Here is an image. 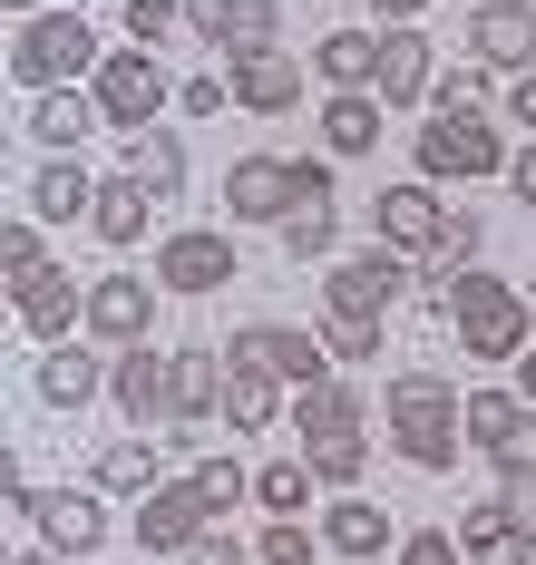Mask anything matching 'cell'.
Masks as SVG:
<instances>
[{
    "label": "cell",
    "mask_w": 536,
    "mask_h": 565,
    "mask_svg": "<svg viewBox=\"0 0 536 565\" xmlns=\"http://www.w3.org/2000/svg\"><path fill=\"white\" fill-rule=\"evenodd\" d=\"M205 526H215V508H205L185 478H176V488H157V498H137V546H147V556H185Z\"/></svg>",
    "instance_id": "2e32d148"
},
{
    "label": "cell",
    "mask_w": 536,
    "mask_h": 565,
    "mask_svg": "<svg viewBox=\"0 0 536 565\" xmlns=\"http://www.w3.org/2000/svg\"><path fill=\"white\" fill-rule=\"evenodd\" d=\"M527 409H536V399H517V391H469V449H487L497 468H507L517 429H527Z\"/></svg>",
    "instance_id": "f1b7e54d"
},
{
    "label": "cell",
    "mask_w": 536,
    "mask_h": 565,
    "mask_svg": "<svg viewBox=\"0 0 536 565\" xmlns=\"http://www.w3.org/2000/svg\"><path fill=\"white\" fill-rule=\"evenodd\" d=\"M419 175H429V185L507 175V137H497L487 117H429V127H419Z\"/></svg>",
    "instance_id": "277c9868"
},
{
    "label": "cell",
    "mask_w": 536,
    "mask_h": 565,
    "mask_svg": "<svg viewBox=\"0 0 536 565\" xmlns=\"http://www.w3.org/2000/svg\"><path fill=\"white\" fill-rule=\"evenodd\" d=\"M469 58L527 78V68H536V0H478V10H469Z\"/></svg>",
    "instance_id": "5bb4252c"
},
{
    "label": "cell",
    "mask_w": 536,
    "mask_h": 565,
    "mask_svg": "<svg viewBox=\"0 0 536 565\" xmlns=\"http://www.w3.org/2000/svg\"><path fill=\"white\" fill-rule=\"evenodd\" d=\"M322 351H332V361H380V322H361V312H322Z\"/></svg>",
    "instance_id": "ab89813d"
},
{
    "label": "cell",
    "mask_w": 536,
    "mask_h": 565,
    "mask_svg": "<svg viewBox=\"0 0 536 565\" xmlns=\"http://www.w3.org/2000/svg\"><path fill=\"white\" fill-rule=\"evenodd\" d=\"M157 292L167 282H137V274L88 282V332H98V351H137V341L157 332Z\"/></svg>",
    "instance_id": "8fae6325"
},
{
    "label": "cell",
    "mask_w": 536,
    "mask_h": 565,
    "mask_svg": "<svg viewBox=\"0 0 536 565\" xmlns=\"http://www.w3.org/2000/svg\"><path fill=\"white\" fill-rule=\"evenodd\" d=\"M108 391V361H98V351H78V341H50V351H40V399H50V409H88V399Z\"/></svg>",
    "instance_id": "cb8c5ba5"
},
{
    "label": "cell",
    "mask_w": 536,
    "mask_h": 565,
    "mask_svg": "<svg viewBox=\"0 0 536 565\" xmlns=\"http://www.w3.org/2000/svg\"><path fill=\"white\" fill-rule=\"evenodd\" d=\"M98 30L78 20V10H40V20H20V40H10V78L40 98V88H78V78H98Z\"/></svg>",
    "instance_id": "7a4b0ae2"
},
{
    "label": "cell",
    "mask_w": 536,
    "mask_h": 565,
    "mask_svg": "<svg viewBox=\"0 0 536 565\" xmlns=\"http://www.w3.org/2000/svg\"><path fill=\"white\" fill-rule=\"evenodd\" d=\"M293 98H302V58H293V50L235 58V108H254V117H293Z\"/></svg>",
    "instance_id": "d4e9b609"
},
{
    "label": "cell",
    "mask_w": 536,
    "mask_h": 565,
    "mask_svg": "<svg viewBox=\"0 0 536 565\" xmlns=\"http://www.w3.org/2000/svg\"><path fill=\"white\" fill-rule=\"evenodd\" d=\"M332 234H342V205H293V215H283V254H293V264H322Z\"/></svg>",
    "instance_id": "74e56055"
},
{
    "label": "cell",
    "mask_w": 536,
    "mask_h": 565,
    "mask_svg": "<svg viewBox=\"0 0 536 565\" xmlns=\"http://www.w3.org/2000/svg\"><path fill=\"white\" fill-rule=\"evenodd\" d=\"M225 361L274 371L283 391H322V381H332V351H322V332H293V322H244V332L225 341Z\"/></svg>",
    "instance_id": "5b68a950"
},
{
    "label": "cell",
    "mask_w": 536,
    "mask_h": 565,
    "mask_svg": "<svg viewBox=\"0 0 536 565\" xmlns=\"http://www.w3.org/2000/svg\"><path fill=\"white\" fill-rule=\"evenodd\" d=\"M98 498H108V488H40L20 516L40 526L50 556H98V546H108V508H98Z\"/></svg>",
    "instance_id": "9c48e42d"
},
{
    "label": "cell",
    "mask_w": 536,
    "mask_h": 565,
    "mask_svg": "<svg viewBox=\"0 0 536 565\" xmlns=\"http://www.w3.org/2000/svg\"><path fill=\"white\" fill-rule=\"evenodd\" d=\"M225 371H235V361H215L205 341L176 351V419H215V409H225Z\"/></svg>",
    "instance_id": "836d02e7"
},
{
    "label": "cell",
    "mask_w": 536,
    "mask_h": 565,
    "mask_svg": "<svg viewBox=\"0 0 536 565\" xmlns=\"http://www.w3.org/2000/svg\"><path fill=\"white\" fill-rule=\"evenodd\" d=\"M185 488H195V498H205L215 516H235L244 498H254V468H235V458H215V449H205V458H195V478H185Z\"/></svg>",
    "instance_id": "8d00e7d4"
},
{
    "label": "cell",
    "mask_w": 536,
    "mask_h": 565,
    "mask_svg": "<svg viewBox=\"0 0 536 565\" xmlns=\"http://www.w3.org/2000/svg\"><path fill=\"white\" fill-rule=\"evenodd\" d=\"M127 175H147V185L176 205L185 195V137L176 127H137V137H127Z\"/></svg>",
    "instance_id": "4dcf8cb0"
},
{
    "label": "cell",
    "mask_w": 536,
    "mask_h": 565,
    "mask_svg": "<svg viewBox=\"0 0 536 565\" xmlns=\"http://www.w3.org/2000/svg\"><path fill=\"white\" fill-rule=\"evenodd\" d=\"M244 264H235V234H215V225H195V234H167L157 244V282L167 292H225Z\"/></svg>",
    "instance_id": "4fadbf2b"
},
{
    "label": "cell",
    "mask_w": 536,
    "mask_h": 565,
    "mask_svg": "<svg viewBox=\"0 0 536 565\" xmlns=\"http://www.w3.org/2000/svg\"><path fill=\"white\" fill-rule=\"evenodd\" d=\"M312 488H322L312 458H264V468H254V508L264 516H312Z\"/></svg>",
    "instance_id": "f546056e"
},
{
    "label": "cell",
    "mask_w": 536,
    "mask_h": 565,
    "mask_svg": "<svg viewBox=\"0 0 536 565\" xmlns=\"http://www.w3.org/2000/svg\"><path fill=\"white\" fill-rule=\"evenodd\" d=\"M185 30L205 50H225V68H235V58L283 50V0H185Z\"/></svg>",
    "instance_id": "8992f818"
},
{
    "label": "cell",
    "mask_w": 536,
    "mask_h": 565,
    "mask_svg": "<svg viewBox=\"0 0 536 565\" xmlns=\"http://www.w3.org/2000/svg\"><path fill=\"white\" fill-rule=\"evenodd\" d=\"M487 98H497V68L487 58H449L439 88H429V117H487Z\"/></svg>",
    "instance_id": "d6a6232c"
},
{
    "label": "cell",
    "mask_w": 536,
    "mask_h": 565,
    "mask_svg": "<svg viewBox=\"0 0 536 565\" xmlns=\"http://www.w3.org/2000/svg\"><path fill=\"white\" fill-rule=\"evenodd\" d=\"M536 468V409H527V429H517V449H507V468H497V478H527Z\"/></svg>",
    "instance_id": "816d5d0a"
},
{
    "label": "cell",
    "mask_w": 536,
    "mask_h": 565,
    "mask_svg": "<svg viewBox=\"0 0 536 565\" xmlns=\"http://www.w3.org/2000/svg\"><path fill=\"white\" fill-rule=\"evenodd\" d=\"M108 399H118L127 429H157V419H176V351H157V341L108 351Z\"/></svg>",
    "instance_id": "52a82bcc"
},
{
    "label": "cell",
    "mask_w": 536,
    "mask_h": 565,
    "mask_svg": "<svg viewBox=\"0 0 536 565\" xmlns=\"http://www.w3.org/2000/svg\"><path fill=\"white\" fill-rule=\"evenodd\" d=\"M118 10H127V40H137V50H157V40L185 30V0H118Z\"/></svg>",
    "instance_id": "60d3db41"
},
{
    "label": "cell",
    "mask_w": 536,
    "mask_h": 565,
    "mask_svg": "<svg viewBox=\"0 0 536 565\" xmlns=\"http://www.w3.org/2000/svg\"><path fill=\"white\" fill-rule=\"evenodd\" d=\"M410 254H390V244H371V254H342L332 264V282H322V302L332 312H361V322H390V302L410 292Z\"/></svg>",
    "instance_id": "ba28073f"
},
{
    "label": "cell",
    "mask_w": 536,
    "mask_h": 565,
    "mask_svg": "<svg viewBox=\"0 0 536 565\" xmlns=\"http://www.w3.org/2000/svg\"><path fill=\"white\" fill-rule=\"evenodd\" d=\"M98 488H108V498H157V488H167V478H157V439H147V429L108 439V449H98Z\"/></svg>",
    "instance_id": "4316f807"
},
{
    "label": "cell",
    "mask_w": 536,
    "mask_h": 565,
    "mask_svg": "<svg viewBox=\"0 0 536 565\" xmlns=\"http://www.w3.org/2000/svg\"><path fill=\"white\" fill-rule=\"evenodd\" d=\"M312 68H322L332 88H371V78H380V40H371V30H332V40L312 50Z\"/></svg>",
    "instance_id": "e575fe53"
},
{
    "label": "cell",
    "mask_w": 536,
    "mask_h": 565,
    "mask_svg": "<svg viewBox=\"0 0 536 565\" xmlns=\"http://www.w3.org/2000/svg\"><path fill=\"white\" fill-rule=\"evenodd\" d=\"M88 88H98V117H108L118 137H137V127H157V117H167V98H176V78L157 68V50H137V40L98 58V78H88Z\"/></svg>",
    "instance_id": "3957f363"
},
{
    "label": "cell",
    "mask_w": 536,
    "mask_h": 565,
    "mask_svg": "<svg viewBox=\"0 0 536 565\" xmlns=\"http://www.w3.org/2000/svg\"><path fill=\"white\" fill-rule=\"evenodd\" d=\"M459 546H469V565H536V536L507 516V498H478L459 516Z\"/></svg>",
    "instance_id": "ffe728a7"
},
{
    "label": "cell",
    "mask_w": 536,
    "mask_h": 565,
    "mask_svg": "<svg viewBox=\"0 0 536 565\" xmlns=\"http://www.w3.org/2000/svg\"><path fill=\"white\" fill-rule=\"evenodd\" d=\"M20 205H30L40 225H88V215H98V175L78 167V157H50V167L30 175V195H20Z\"/></svg>",
    "instance_id": "ac0fdd59"
},
{
    "label": "cell",
    "mask_w": 536,
    "mask_h": 565,
    "mask_svg": "<svg viewBox=\"0 0 536 565\" xmlns=\"http://www.w3.org/2000/svg\"><path fill=\"white\" fill-rule=\"evenodd\" d=\"M254 556H264V565H312V556H322V536H312L302 516H264V526H254Z\"/></svg>",
    "instance_id": "f35d334b"
},
{
    "label": "cell",
    "mask_w": 536,
    "mask_h": 565,
    "mask_svg": "<svg viewBox=\"0 0 536 565\" xmlns=\"http://www.w3.org/2000/svg\"><path fill=\"white\" fill-rule=\"evenodd\" d=\"M371 234H380L390 254H439V234H449V205H439V185H429V175L390 185V195L371 205Z\"/></svg>",
    "instance_id": "7c38bea8"
},
{
    "label": "cell",
    "mask_w": 536,
    "mask_h": 565,
    "mask_svg": "<svg viewBox=\"0 0 536 565\" xmlns=\"http://www.w3.org/2000/svg\"><path fill=\"white\" fill-rule=\"evenodd\" d=\"M371 10H380L390 30H419V10H429V0H371Z\"/></svg>",
    "instance_id": "f5cc1de1"
},
{
    "label": "cell",
    "mask_w": 536,
    "mask_h": 565,
    "mask_svg": "<svg viewBox=\"0 0 536 565\" xmlns=\"http://www.w3.org/2000/svg\"><path fill=\"white\" fill-rule=\"evenodd\" d=\"M507 195H517V205H536V137L507 157Z\"/></svg>",
    "instance_id": "681fc988"
},
{
    "label": "cell",
    "mask_w": 536,
    "mask_h": 565,
    "mask_svg": "<svg viewBox=\"0 0 536 565\" xmlns=\"http://www.w3.org/2000/svg\"><path fill=\"white\" fill-rule=\"evenodd\" d=\"M380 409H390V449L410 458V468H429V478L469 449V399L449 391V371H400L380 391Z\"/></svg>",
    "instance_id": "6da1fadb"
},
{
    "label": "cell",
    "mask_w": 536,
    "mask_h": 565,
    "mask_svg": "<svg viewBox=\"0 0 536 565\" xmlns=\"http://www.w3.org/2000/svg\"><path fill=\"white\" fill-rule=\"evenodd\" d=\"M157 205H167V195H157V185H147V175H108V185H98V215H88V234H98V244H137V234L157 225Z\"/></svg>",
    "instance_id": "603a6c76"
},
{
    "label": "cell",
    "mask_w": 536,
    "mask_h": 565,
    "mask_svg": "<svg viewBox=\"0 0 536 565\" xmlns=\"http://www.w3.org/2000/svg\"><path fill=\"white\" fill-rule=\"evenodd\" d=\"M517 371H527V399H536V341H527V361H517Z\"/></svg>",
    "instance_id": "11a10c76"
},
{
    "label": "cell",
    "mask_w": 536,
    "mask_h": 565,
    "mask_svg": "<svg viewBox=\"0 0 536 565\" xmlns=\"http://www.w3.org/2000/svg\"><path fill=\"white\" fill-rule=\"evenodd\" d=\"M176 108H185V117H215V108H235V68H195V78L176 88Z\"/></svg>",
    "instance_id": "7bdbcfd3"
},
{
    "label": "cell",
    "mask_w": 536,
    "mask_h": 565,
    "mask_svg": "<svg viewBox=\"0 0 536 565\" xmlns=\"http://www.w3.org/2000/svg\"><path fill=\"white\" fill-rule=\"evenodd\" d=\"M380 108H410V98H429L439 88V58H429V40L419 30H380Z\"/></svg>",
    "instance_id": "44dd1931"
},
{
    "label": "cell",
    "mask_w": 536,
    "mask_h": 565,
    "mask_svg": "<svg viewBox=\"0 0 536 565\" xmlns=\"http://www.w3.org/2000/svg\"><path fill=\"white\" fill-rule=\"evenodd\" d=\"M478 234H487V225H478L469 205H449V234H439V254H419V264H478Z\"/></svg>",
    "instance_id": "ee69618b"
},
{
    "label": "cell",
    "mask_w": 536,
    "mask_h": 565,
    "mask_svg": "<svg viewBox=\"0 0 536 565\" xmlns=\"http://www.w3.org/2000/svg\"><path fill=\"white\" fill-rule=\"evenodd\" d=\"M361 419H371V399H361L352 381L293 391V439H302V449H322V439H361Z\"/></svg>",
    "instance_id": "d6986e66"
},
{
    "label": "cell",
    "mask_w": 536,
    "mask_h": 565,
    "mask_svg": "<svg viewBox=\"0 0 536 565\" xmlns=\"http://www.w3.org/2000/svg\"><path fill=\"white\" fill-rule=\"evenodd\" d=\"M332 167L342 157H293V205H332Z\"/></svg>",
    "instance_id": "bcb514c9"
},
{
    "label": "cell",
    "mask_w": 536,
    "mask_h": 565,
    "mask_svg": "<svg viewBox=\"0 0 536 565\" xmlns=\"http://www.w3.org/2000/svg\"><path fill=\"white\" fill-rule=\"evenodd\" d=\"M322 546L332 556H380V546H400V526H390V508H371V498H342V508L322 516Z\"/></svg>",
    "instance_id": "83f0119b"
},
{
    "label": "cell",
    "mask_w": 536,
    "mask_h": 565,
    "mask_svg": "<svg viewBox=\"0 0 536 565\" xmlns=\"http://www.w3.org/2000/svg\"><path fill=\"white\" fill-rule=\"evenodd\" d=\"M20 127H30V137H40L50 157H78V147H88V137H98L108 117H98V88H40Z\"/></svg>",
    "instance_id": "e0dca14e"
},
{
    "label": "cell",
    "mask_w": 536,
    "mask_h": 565,
    "mask_svg": "<svg viewBox=\"0 0 536 565\" xmlns=\"http://www.w3.org/2000/svg\"><path fill=\"white\" fill-rule=\"evenodd\" d=\"M10 312H20V332L40 341H68L78 322H88V282L68 274V264H50V274H30V282H10Z\"/></svg>",
    "instance_id": "30bf717a"
},
{
    "label": "cell",
    "mask_w": 536,
    "mask_h": 565,
    "mask_svg": "<svg viewBox=\"0 0 536 565\" xmlns=\"http://www.w3.org/2000/svg\"><path fill=\"white\" fill-rule=\"evenodd\" d=\"M380 88H332V108H322V157H371L380 147Z\"/></svg>",
    "instance_id": "484cf974"
},
{
    "label": "cell",
    "mask_w": 536,
    "mask_h": 565,
    "mask_svg": "<svg viewBox=\"0 0 536 565\" xmlns=\"http://www.w3.org/2000/svg\"><path fill=\"white\" fill-rule=\"evenodd\" d=\"M459 351H469V361H517V351H527V292L507 282L497 302H478L469 322H459Z\"/></svg>",
    "instance_id": "7402d4cb"
},
{
    "label": "cell",
    "mask_w": 536,
    "mask_h": 565,
    "mask_svg": "<svg viewBox=\"0 0 536 565\" xmlns=\"http://www.w3.org/2000/svg\"><path fill=\"white\" fill-rule=\"evenodd\" d=\"M225 215L235 225H283L293 215V167L283 157H235L225 167Z\"/></svg>",
    "instance_id": "9a60e30c"
},
{
    "label": "cell",
    "mask_w": 536,
    "mask_h": 565,
    "mask_svg": "<svg viewBox=\"0 0 536 565\" xmlns=\"http://www.w3.org/2000/svg\"><path fill=\"white\" fill-rule=\"evenodd\" d=\"M10 565H60V556H50V546H30V556H10Z\"/></svg>",
    "instance_id": "db71d44e"
},
{
    "label": "cell",
    "mask_w": 536,
    "mask_h": 565,
    "mask_svg": "<svg viewBox=\"0 0 536 565\" xmlns=\"http://www.w3.org/2000/svg\"><path fill=\"white\" fill-rule=\"evenodd\" d=\"M400 565H469V546L449 526H419V536H400Z\"/></svg>",
    "instance_id": "f6af8a7d"
},
{
    "label": "cell",
    "mask_w": 536,
    "mask_h": 565,
    "mask_svg": "<svg viewBox=\"0 0 536 565\" xmlns=\"http://www.w3.org/2000/svg\"><path fill=\"white\" fill-rule=\"evenodd\" d=\"M274 409H283V381L254 371V361H235V371H225V429L254 439V429H274Z\"/></svg>",
    "instance_id": "1f68e13d"
},
{
    "label": "cell",
    "mask_w": 536,
    "mask_h": 565,
    "mask_svg": "<svg viewBox=\"0 0 536 565\" xmlns=\"http://www.w3.org/2000/svg\"><path fill=\"white\" fill-rule=\"evenodd\" d=\"M322 468V488H361V468H371V439H322V449H302Z\"/></svg>",
    "instance_id": "b9f144b4"
},
{
    "label": "cell",
    "mask_w": 536,
    "mask_h": 565,
    "mask_svg": "<svg viewBox=\"0 0 536 565\" xmlns=\"http://www.w3.org/2000/svg\"><path fill=\"white\" fill-rule=\"evenodd\" d=\"M507 516L536 536V468H527V478H507Z\"/></svg>",
    "instance_id": "f907efd6"
},
{
    "label": "cell",
    "mask_w": 536,
    "mask_h": 565,
    "mask_svg": "<svg viewBox=\"0 0 536 565\" xmlns=\"http://www.w3.org/2000/svg\"><path fill=\"white\" fill-rule=\"evenodd\" d=\"M50 264H60V254H50V225H40V215H10V225H0V274L10 282L50 274Z\"/></svg>",
    "instance_id": "d590c367"
},
{
    "label": "cell",
    "mask_w": 536,
    "mask_h": 565,
    "mask_svg": "<svg viewBox=\"0 0 536 565\" xmlns=\"http://www.w3.org/2000/svg\"><path fill=\"white\" fill-rule=\"evenodd\" d=\"M497 108H507V127H527V137H536V68H527V78H507Z\"/></svg>",
    "instance_id": "c3c4849f"
},
{
    "label": "cell",
    "mask_w": 536,
    "mask_h": 565,
    "mask_svg": "<svg viewBox=\"0 0 536 565\" xmlns=\"http://www.w3.org/2000/svg\"><path fill=\"white\" fill-rule=\"evenodd\" d=\"M10 10H20V20H40V10H50V0H10Z\"/></svg>",
    "instance_id": "9f6ffc18"
},
{
    "label": "cell",
    "mask_w": 536,
    "mask_h": 565,
    "mask_svg": "<svg viewBox=\"0 0 536 565\" xmlns=\"http://www.w3.org/2000/svg\"><path fill=\"white\" fill-rule=\"evenodd\" d=\"M244 556H254V546H244V536H225V526H205V536L185 546V565H244Z\"/></svg>",
    "instance_id": "7dc6e473"
}]
</instances>
